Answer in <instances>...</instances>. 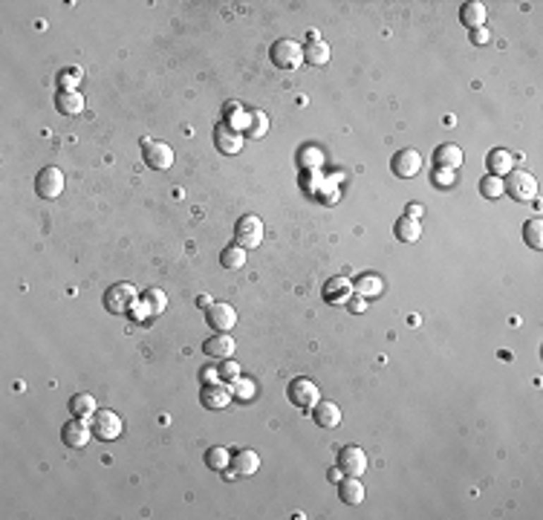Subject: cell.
<instances>
[{
    "mask_svg": "<svg viewBox=\"0 0 543 520\" xmlns=\"http://www.w3.org/2000/svg\"><path fill=\"white\" fill-rule=\"evenodd\" d=\"M503 194H508L515 202H532L537 197V179L523 168H511L503 176Z\"/></svg>",
    "mask_w": 543,
    "mask_h": 520,
    "instance_id": "cell-1",
    "label": "cell"
},
{
    "mask_svg": "<svg viewBox=\"0 0 543 520\" xmlns=\"http://www.w3.org/2000/svg\"><path fill=\"white\" fill-rule=\"evenodd\" d=\"M139 307V292L133 284L128 281H118L113 284L107 292H104V310L113 313V315H128Z\"/></svg>",
    "mask_w": 543,
    "mask_h": 520,
    "instance_id": "cell-2",
    "label": "cell"
},
{
    "mask_svg": "<svg viewBox=\"0 0 543 520\" xmlns=\"http://www.w3.org/2000/svg\"><path fill=\"white\" fill-rule=\"evenodd\" d=\"M269 55H272V64H275V67H281V70H298L300 61H304V47H300L298 41H292V38H281V41L272 44Z\"/></svg>",
    "mask_w": 543,
    "mask_h": 520,
    "instance_id": "cell-3",
    "label": "cell"
},
{
    "mask_svg": "<svg viewBox=\"0 0 543 520\" xmlns=\"http://www.w3.org/2000/svg\"><path fill=\"white\" fill-rule=\"evenodd\" d=\"M234 243L243 249H257L263 243V220L257 214H243L234 226Z\"/></svg>",
    "mask_w": 543,
    "mask_h": 520,
    "instance_id": "cell-4",
    "label": "cell"
},
{
    "mask_svg": "<svg viewBox=\"0 0 543 520\" xmlns=\"http://www.w3.org/2000/svg\"><path fill=\"white\" fill-rule=\"evenodd\" d=\"M286 396H289V402H292L295 408H300V411H312V405L321 399L318 385L310 382V379H304V376H298V379L289 382Z\"/></svg>",
    "mask_w": 543,
    "mask_h": 520,
    "instance_id": "cell-5",
    "label": "cell"
},
{
    "mask_svg": "<svg viewBox=\"0 0 543 520\" xmlns=\"http://www.w3.org/2000/svg\"><path fill=\"white\" fill-rule=\"evenodd\" d=\"M90 428H93V434H96L99 440H104V442L118 440V437H122V431H125L122 416L113 413L110 408H107V411H96L93 416H90Z\"/></svg>",
    "mask_w": 543,
    "mask_h": 520,
    "instance_id": "cell-6",
    "label": "cell"
},
{
    "mask_svg": "<svg viewBox=\"0 0 543 520\" xmlns=\"http://www.w3.org/2000/svg\"><path fill=\"white\" fill-rule=\"evenodd\" d=\"M142 157H145V165L154 168V171H168L173 165V150L168 142H159V139H145L142 142Z\"/></svg>",
    "mask_w": 543,
    "mask_h": 520,
    "instance_id": "cell-7",
    "label": "cell"
},
{
    "mask_svg": "<svg viewBox=\"0 0 543 520\" xmlns=\"http://www.w3.org/2000/svg\"><path fill=\"white\" fill-rule=\"evenodd\" d=\"M35 191H38V197H44V200H55L58 194L64 191V171L55 168V165L41 168V174L35 176Z\"/></svg>",
    "mask_w": 543,
    "mask_h": 520,
    "instance_id": "cell-8",
    "label": "cell"
},
{
    "mask_svg": "<svg viewBox=\"0 0 543 520\" xmlns=\"http://www.w3.org/2000/svg\"><path fill=\"white\" fill-rule=\"evenodd\" d=\"M419 168H422V154H419V150H413V147H402V150H396L393 159H390V171H393L399 179H410V176H416V174H419Z\"/></svg>",
    "mask_w": 543,
    "mask_h": 520,
    "instance_id": "cell-9",
    "label": "cell"
},
{
    "mask_svg": "<svg viewBox=\"0 0 543 520\" xmlns=\"http://www.w3.org/2000/svg\"><path fill=\"white\" fill-rule=\"evenodd\" d=\"M338 468L347 477H361L367 471V454L361 451L358 445H344L338 451Z\"/></svg>",
    "mask_w": 543,
    "mask_h": 520,
    "instance_id": "cell-10",
    "label": "cell"
},
{
    "mask_svg": "<svg viewBox=\"0 0 543 520\" xmlns=\"http://www.w3.org/2000/svg\"><path fill=\"white\" fill-rule=\"evenodd\" d=\"M205 321H208V327L211 329H217V332H228V329H234V324H237V310L231 307V303H220V301H214L211 307L205 310Z\"/></svg>",
    "mask_w": 543,
    "mask_h": 520,
    "instance_id": "cell-11",
    "label": "cell"
},
{
    "mask_svg": "<svg viewBox=\"0 0 543 520\" xmlns=\"http://www.w3.org/2000/svg\"><path fill=\"white\" fill-rule=\"evenodd\" d=\"M214 147L220 150V154H226V157H234V154L243 150V133L228 128L226 121H220V125L214 128Z\"/></svg>",
    "mask_w": 543,
    "mask_h": 520,
    "instance_id": "cell-12",
    "label": "cell"
},
{
    "mask_svg": "<svg viewBox=\"0 0 543 520\" xmlns=\"http://www.w3.org/2000/svg\"><path fill=\"white\" fill-rule=\"evenodd\" d=\"M231 399H234V396H231V387L223 385V382L202 385V390H200V402H202V408H208V411H223Z\"/></svg>",
    "mask_w": 543,
    "mask_h": 520,
    "instance_id": "cell-13",
    "label": "cell"
},
{
    "mask_svg": "<svg viewBox=\"0 0 543 520\" xmlns=\"http://www.w3.org/2000/svg\"><path fill=\"white\" fill-rule=\"evenodd\" d=\"M90 437H93V428H90L84 419H78V416H73V419L64 422V428H61V440H64V445H70V448H84V445L90 442Z\"/></svg>",
    "mask_w": 543,
    "mask_h": 520,
    "instance_id": "cell-14",
    "label": "cell"
},
{
    "mask_svg": "<svg viewBox=\"0 0 543 520\" xmlns=\"http://www.w3.org/2000/svg\"><path fill=\"white\" fill-rule=\"evenodd\" d=\"M463 165V150L457 145H439L434 150V168L437 171H445V174H457V168Z\"/></svg>",
    "mask_w": 543,
    "mask_h": 520,
    "instance_id": "cell-15",
    "label": "cell"
},
{
    "mask_svg": "<svg viewBox=\"0 0 543 520\" xmlns=\"http://www.w3.org/2000/svg\"><path fill=\"white\" fill-rule=\"evenodd\" d=\"M234 350H237V344H234V339L228 332H214L211 339L202 341V353L211 356V358H231Z\"/></svg>",
    "mask_w": 543,
    "mask_h": 520,
    "instance_id": "cell-16",
    "label": "cell"
},
{
    "mask_svg": "<svg viewBox=\"0 0 543 520\" xmlns=\"http://www.w3.org/2000/svg\"><path fill=\"white\" fill-rule=\"evenodd\" d=\"M353 298V284L347 278H329L324 284V301L336 303V307H344V303Z\"/></svg>",
    "mask_w": 543,
    "mask_h": 520,
    "instance_id": "cell-17",
    "label": "cell"
},
{
    "mask_svg": "<svg viewBox=\"0 0 543 520\" xmlns=\"http://www.w3.org/2000/svg\"><path fill=\"white\" fill-rule=\"evenodd\" d=\"M312 422H318L321 428H336L341 425V408L329 399H318L312 405Z\"/></svg>",
    "mask_w": 543,
    "mask_h": 520,
    "instance_id": "cell-18",
    "label": "cell"
},
{
    "mask_svg": "<svg viewBox=\"0 0 543 520\" xmlns=\"http://www.w3.org/2000/svg\"><path fill=\"white\" fill-rule=\"evenodd\" d=\"M231 468H234V474H240V477L255 474V471L260 468V454L252 451V448H240V451L231 456Z\"/></svg>",
    "mask_w": 543,
    "mask_h": 520,
    "instance_id": "cell-19",
    "label": "cell"
},
{
    "mask_svg": "<svg viewBox=\"0 0 543 520\" xmlns=\"http://www.w3.org/2000/svg\"><path fill=\"white\" fill-rule=\"evenodd\" d=\"M486 168H489V174H492V176H500V179H503L511 168H515V157H511L508 150H503V147H494V150H489Z\"/></svg>",
    "mask_w": 543,
    "mask_h": 520,
    "instance_id": "cell-20",
    "label": "cell"
},
{
    "mask_svg": "<svg viewBox=\"0 0 543 520\" xmlns=\"http://www.w3.org/2000/svg\"><path fill=\"white\" fill-rule=\"evenodd\" d=\"M55 107L61 116H78L84 110V99L78 90H58V99H55Z\"/></svg>",
    "mask_w": 543,
    "mask_h": 520,
    "instance_id": "cell-21",
    "label": "cell"
},
{
    "mask_svg": "<svg viewBox=\"0 0 543 520\" xmlns=\"http://www.w3.org/2000/svg\"><path fill=\"white\" fill-rule=\"evenodd\" d=\"M338 497H341V503H347V506L365 503V485H361L358 477H347V480L338 483Z\"/></svg>",
    "mask_w": 543,
    "mask_h": 520,
    "instance_id": "cell-22",
    "label": "cell"
},
{
    "mask_svg": "<svg viewBox=\"0 0 543 520\" xmlns=\"http://www.w3.org/2000/svg\"><path fill=\"white\" fill-rule=\"evenodd\" d=\"M460 20H463L468 29H480L482 23H486V4H477V0H471V4H463Z\"/></svg>",
    "mask_w": 543,
    "mask_h": 520,
    "instance_id": "cell-23",
    "label": "cell"
},
{
    "mask_svg": "<svg viewBox=\"0 0 543 520\" xmlns=\"http://www.w3.org/2000/svg\"><path fill=\"white\" fill-rule=\"evenodd\" d=\"M142 307H145V315H162L168 310V295L162 289H147L142 295Z\"/></svg>",
    "mask_w": 543,
    "mask_h": 520,
    "instance_id": "cell-24",
    "label": "cell"
},
{
    "mask_svg": "<svg viewBox=\"0 0 543 520\" xmlns=\"http://www.w3.org/2000/svg\"><path fill=\"white\" fill-rule=\"evenodd\" d=\"M205 466H208L211 471H226V468H231V454H228V448L211 445V448L205 451Z\"/></svg>",
    "mask_w": 543,
    "mask_h": 520,
    "instance_id": "cell-25",
    "label": "cell"
},
{
    "mask_svg": "<svg viewBox=\"0 0 543 520\" xmlns=\"http://www.w3.org/2000/svg\"><path fill=\"white\" fill-rule=\"evenodd\" d=\"M99 408H96V399L90 393H75L73 399H70V413L78 416V419H87V416H93Z\"/></svg>",
    "mask_w": 543,
    "mask_h": 520,
    "instance_id": "cell-26",
    "label": "cell"
},
{
    "mask_svg": "<svg viewBox=\"0 0 543 520\" xmlns=\"http://www.w3.org/2000/svg\"><path fill=\"white\" fill-rule=\"evenodd\" d=\"M393 234L402 240V243H416L422 237V226L419 220H410V217H399L396 226H393Z\"/></svg>",
    "mask_w": 543,
    "mask_h": 520,
    "instance_id": "cell-27",
    "label": "cell"
},
{
    "mask_svg": "<svg viewBox=\"0 0 543 520\" xmlns=\"http://www.w3.org/2000/svg\"><path fill=\"white\" fill-rule=\"evenodd\" d=\"M304 61L312 67H324L327 61H329V47L324 41H315V44H307L304 47Z\"/></svg>",
    "mask_w": 543,
    "mask_h": 520,
    "instance_id": "cell-28",
    "label": "cell"
},
{
    "mask_svg": "<svg viewBox=\"0 0 543 520\" xmlns=\"http://www.w3.org/2000/svg\"><path fill=\"white\" fill-rule=\"evenodd\" d=\"M220 263H223L226 269H240V266L246 263V249L237 246V243H231V246H226V249L220 252Z\"/></svg>",
    "mask_w": 543,
    "mask_h": 520,
    "instance_id": "cell-29",
    "label": "cell"
},
{
    "mask_svg": "<svg viewBox=\"0 0 543 520\" xmlns=\"http://www.w3.org/2000/svg\"><path fill=\"white\" fill-rule=\"evenodd\" d=\"M523 240L529 243L532 249H543V220L540 217L523 223Z\"/></svg>",
    "mask_w": 543,
    "mask_h": 520,
    "instance_id": "cell-30",
    "label": "cell"
},
{
    "mask_svg": "<svg viewBox=\"0 0 543 520\" xmlns=\"http://www.w3.org/2000/svg\"><path fill=\"white\" fill-rule=\"evenodd\" d=\"M382 278H376V274H361V278L353 284V292H358L361 298L365 295H382Z\"/></svg>",
    "mask_w": 543,
    "mask_h": 520,
    "instance_id": "cell-31",
    "label": "cell"
},
{
    "mask_svg": "<svg viewBox=\"0 0 543 520\" xmlns=\"http://www.w3.org/2000/svg\"><path fill=\"white\" fill-rule=\"evenodd\" d=\"M266 131H269V119H266V113L263 110H252L249 113V139H263L266 136Z\"/></svg>",
    "mask_w": 543,
    "mask_h": 520,
    "instance_id": "cell-32",
    "label": "cell"
},
{
    "mask_svg": "<svg viewBox=\"0 0 543 520\" xmlns=\"http://www.w3.org/2000/svg\"><path fill=\"white\" fill-rule=\"evenodd\" d=\"M480 194L482 197H489V200H497V197H503V179L500 176H482L480 179Z\"/></svg>",
    "mask_w": 543,
    "mask_h": 520,
    "instance_id": "cell-33",
    "label": "cell"
},
{
    "mask_svg": "<svg viewBox=\"0 0 543 520\" xmlns=\"http://www.w3.org/2000/svg\"><path fill=\"white\" fill-rule=\"evenodd\" d=\"M231 387V396L237 402H252V396H255V382L252 379H243L240 376L234 385H228Z\"/></svg>",
    "mask_w": 543,
    "mask_h": 520,
    "instance_id": "cell-34",
    "label": "cell"
},
{
    "mask_svg": "<svg viewBox=\"0 0 543 520\" xmlns=\"http://www.w3.org/2000/svg\"><path fill=\"white\" fill-rule=\"evenodd\" d=\"M226 125L234 128V131H249V113H243L237 104H231L226 110Z\"/></svg>",
    "mask_w": 543,
    "mask_h": 520,
    "instance_id": "cell-35",
    "label": "cell"
},
{
    "mask_svg": "<svg viewBox=\"0 0 543 520\" xmlns=\"http://www.w3.org/2000/svg\"><path fill=\"white\" fill-rule=\"evenodd\" d=\"M217 370H220V382L223 385H234L240 379V364L234 358H223V364L217 367Z\"/></svg>",
    "mask_w": 543,
    "mask_h": 520,
    "instance_id": "cell-36",
    "label": "cell"
},
{
    "mask_svg": "<svg viewBox=\"0 0 543 520\" xmlns=\"http://www.w3.org/2000/svg\"><path fill=\"white\" fill-rule=\"evenodd\" d=\"M78 78H81V70H67V73L58 75V84H61V90H75Z\"/></svg>",
    "mask_w": 543,
    "mask_h": 520,
    "instance_id": "cell-37",
    "label": "cell"
},
{
    "mask_svg": "<svg viewBox=\"0 0 543 520\" xmlns=\"http://www.w3.org/2000/svg\"><path fill=\"white\" fill-rule=\"evenodd\" d=\"M492 41V32H489V29L486 26H480V29H471V44H489Z\"/></svg>",
    "mask_w": 543,
    "mask_h": 520,
    "instance_id": "cell-38",
    "label": "cell"
},
{
    "mask_svg": "<svg viewBox=\"0 0 543 520\" xmlns=\"http://www.w3.org/2000/svg\"><path fill=\"white\" fill-rule=\"evenodd\" d=\"M200 379H202V385H214V382H220V370L217 367H205L200 373Z\"/></svg>",
    "mask_w": 543,
    "mask_h": 520,
    "instance_id": "cell-39",
    "label": "cell"
},
{
    "mask_svg": "<svg viewBox=\"0 0 543 520\" xmlns=\"http://www.w3.org/2000/svg\"><path fill=\"white\" fill-rule=\"evenodd\" d=\"M344 307H350V313H365V310H367V301H365V298H350Z\"/></svg>",
    "mask_w": 543,
    "mask_h": 520,
    "instance_id": "cell-40",
    "label": "cell"
},
{
    "mask_svg": "<svg viewBox=\"0 0 543 520\" xmlns=\"http://www.w3.org/2000/svg\"><path fill=\"white\" fill-rule=\"evenodd\" d=\"M419 214H422V205H416V202L405 208V217H410V220H419Z\"/></svg>",
    "mask_w": 543,
    "mask_h": 520,
    "instance_id": "cell-41",
    "label": "cell"
},
{
    "mask_svg": "<svg viewBox=\"0 0 543 520\" xmlns=\"http://www.w3.org/2000/svg\"><path fill=\"white\" fill-rule=\"evenodd\" d=\"M211 303H214V301H211L208 295H200V298H197V307H200V310H208Z\"/></svg>",
    "mask_w": 543,
    "mask_h": 520,
    "instance_id": "cell-42",
    "label": "cell"
},
{
    "mask_svg": "<svg viewBox=\"0 0 543 520\" xmlns=\"http://www.w3.org/2000/svg\"><path fill=\"white\" fill-rule=\"evenodd\" d=\"M329 483H341V468H329Z\"/></svg>",
    "mask_w": 543,
    "mask_h": 520,
    "instance_id": "cell-43",
    "label": "cell"
}]
</instances>
